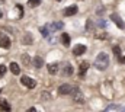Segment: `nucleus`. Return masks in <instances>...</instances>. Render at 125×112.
<instances>
[{
	"instance_id": "f257e3e1",
	"label": "nucleus",
	"mask_w": 125,
	"mask_h": 112,
	"mask_svg": "<svg viewBox=\"0 0 125 112\" xmlns=\"http://www.w3.org/2000/svg\"><path fill=\"white\" fill-rule=\"evenodd\" d=\"M94 67L100 71L106 70L109 67V56L106 53H99L97 57L94 58Z\"/></svg>"
},
{
	"instance_id": "f03ea898",
	"label": "nucleus",
	"mask_w": 125,
	"mask_h": 112,
	"mask_svg": "<svg viewBox=\"0 0 125 112\" xmlns=\"http://www.w3.org/2000/svg\"><path fill=\"white\" fill-rule=\"evenodd\" d=\"M71 98L76 103H83L84 102V98H83V92L79 89V87H74L73 92H71Z\"/></svg>"
},
{
	"instance_id": "7ed1b4c3",
	"label": "nucleus",
	"mask_w": 125,
	"mask_h": 112,
	"mask_svg": "<svg viewBox=\"0 0 125 112\" xmlns=\"http://www.w3.org/2000/svg\"><path fill=\"white\" fill-rule=\"evenodd\" d=\"M21 83L23 84V86H26L28 89H33V87L36 86V82H35L33 79H31V77H28V76H22Z\"/></svg>"
},
{
	"instance_id": "20e7f679",
	"label": "nucleus",
	"mask_w": 125,
	"mask_h": 112,
	"mask_svg": "<svg viewBox=\"0 0 125 112\" xmlns=\"http://www.w3.org/2000/svg\"><path fill=\"white\" fill-rule=\"evenodd\" d=\"M61 73H62V76L68 77V76H71L74 73V68H73V66L70 63H64V66H62V68H61Z\"/></svg>"
},
{
	"instance_id": "39448f33",
	"label": "nucleus",
	"mask_w": 125,
	"mask_h": 112,
	"mask_svg": "<svg viewBox=\"0 0 125 112\" xmlns=\"http://www.w3.org/2000/svg\"><path fill=\"white\" fill-rule=\"evenodd\" d=\"M0 47L4 48V50H9L10 48V39H9V36H6L1 32H0Z\"/></svg>"
},
{
	"instance_id": "423d86ee",
	"label": "nucleus",
	"mask_w": 125,
	"mask_h": 112,
	"mask_svg": "<svg viewBox=\"0 0 125 112\" xmlns=\"http://www.w3.org/2000/svg\"><path fill=\"white\" fill-rule=\"evenodd\" d=\"M73 89H74V87H73L71 84H67V83L61 84V86L58 87V93H60V95H70V93L73 92Z\"/></svg>"
},
{
	"instance_id": "0eeeda50",
	"label": "nucleus",
	"mask_w": 125,
	"mask_h": 112,
	"mask_svg": "<svg viewBox=\"0 0 125 112\" xmlns=\"http://www.w3.org/2000/svg\"><path fill=\"white\" fill-rule=\"evenodd\" d=\"M111 19H112V21L115 22V25H116L118 28H121V29H124V28H125L124 21H122V19H121V18H119V16L116 15V13H112V15H111Z\"/></svg>"
},
{
	"instance_id": "6e6552de",
	"label": "nucleus",
	"mask_w": 125,
	"mask_h": 112,
	"mask_svg": "<svg viewBox=\"0 0 125 112\" xmlns=\"http://www.w3.org/2000/svg\"><path fill=\"white\" fill-rule=\"evenodd\" d=\"M86 53V45H83V44H79V45H76L74 47V50H73V54L76 57L82 56V54H84Z\"/></svg>"
},
{
	"instance_id": "1a4fd4ad",
	"label": "nucleus",
	"mask_w": 125,
	"mask_h": 112,
	"mask_svg": "<svg viewBox=\"0 0 125 112\" xmlns=\"http://www.w3.org/2000/svg\"><path fill=\"white\" fill-rule=\"evenodd\" d=\"M62 26H64L62 22H52L51 25H48V29H50V32H57V31L62 29Z\"/></svg>"
},
{
	"instance_id": "9d476101",
	"label": "nucleus",
	"mask_w": 125,
	"mask_h": 112,
	"mask_svg": "<svg viewBox=\"0 0 125 112\" xmlns=\"http://www.w3.org/2000/svg\"><path fill=\"white\" fill-rule=\"evenodd\" d=\"M77 6L76 4H73V6H68L65 10H64V16H73V15H76L77 13Z\"/></svg>"
},
{
	"instance_id": "9b49d317",
	"label": "nucleus",
	"mask_w": 125,
	"mask_h": 112,
	"mask_svg": "<svg viewBox=\"0 0 125 112\" xmlns=\"http://www.w3.org/2000/svg\"><path fill=\"white\" fill-rule=\"evenodd\" d=\"M0 111L1 112H10L12 111V108H10V105H9V102L6 99H0Z\"/></svg>"
},
{
	"instance_id": "f8f14e48",
	"label": "nucleus",
	"mask_w": 125,
	"mask_h": 112,
	"mask_svg": "<svg viewBox=\"0 0 125 112\" xmlns=\"http://www.w3.org/2000/svg\"><path fill=\"white\" fill-rule=\"evenodd\" d=\"M87 70H89V63H87V61H83V63L80 64V71H79V76H80V77H84V74L87 73Z\"/></svg>"
},
{
	"instance_id": "ddd939ff",
	"label": "nucleus",
	"mask_w": 125,
	"mask_h": 112,
	"mask_svg": "<svg viewBox=\"0 0 125 112\" xmlns=\"http://www.w3.org/2000/svg\"><path fill=\"white\" fill-rule=\"evenodd\" d=\"M58 70H60V64L58 63H52V64L48 66V73L50 74H57Z\"/></svg>"
},
{
	"instance_id": "4468645a",
	"label": "nucleus",
	"mask_w": 125,
	"mask_h": 112,
	"mask_svg": "<svg viewBox=\"0 0 125 112\" xmlns=\"http://www.w3.org/2000/svg\"><path fill=\"white\" fill-rule=\"evenodd\" d=\"M42 66H44V60H42V57H39V56L33 57V67H35V68H41Z\"/></svg>"
},
{
	"instance_id": "2eb2a0df",
	"label": "nucleus",
	"mask_w": 125,
	"mask_h": 112,
	"mask_svg": "<svg viewBox=\"0 0 125 112\" xmlns=\"http://www.w3.org/2000/svg\"><path fill=\"white\" fill-rule=\"evenodd\" d=\"M9 68H10V71L15 74V76H18V74H21V68H19V66L16 64V63H10V66H9Z\"/></svg>"
},
{
	"instance_id": "dca6fc26",
	"label": "nucleus",
	"mask_w": 125,
	"mask_h": 112,
	"mask_svg": "<svg viewBox=\"0 0 125 112\" xmlns=\"http://www.w3.org/2000/svg\"><path fill=\"white\" fill-rule=\"evenodd\" d=\"M61 42L64 47H68L70 45V36H68V34H62L61 35Z\"/></svg>"
},
{
	"instance_id": "f3484780",
	"label": "nucleus",
	"mask_w": 125,
	"mask_h": 112,
	"mask_svg": "<svg viewBox=\"0 0 125 112\" xmlns=\"http://www.w3.org/2000/svg\"><path fill=\"white\" fill-rule=\"evenodd\" d=\"M39 31H41V34H42V36H48L51 32H50V29H48V26H42V28H39Z\"/></svg>"
},
{
	"instance_id": "a211bd4d",
	"label": "nucleus",
	"mask_w": 125,
	"mask_h": 112,
	"mask_svg": "<svg viewBox=\"0 0 125 112\" xmlns=\"http://www.w3.org/2000/svg\"><path fill=\"white\" fill-rule=\"evenodd\" d=\"M86 31H89V32H93L94 31V25L92 21H87L86 22Z\"/></svg>"
},
{
	"instance_id": "6ab92c4d",
	"label": "nucleus",
	"mask_w": 125,
	"mask_h": 112,
	"mask_svg": "<svg viewBox=\"0 0 125 112\" xmlns=\"http://www.w3.org/2000/svg\"><path fill=\"white\" fill-rule=\"evenodd\" d=\"M22 41H23V44H25V45H29V44H32V36L28 34V35H25V36H23V39H22Z\"/></svg>"
},
{
	"instance_id": "aec40b11",
	"label": "nucleus",
	"mask_w": 125,
	"mask_h": 112,
	"mask_svg": "<svg viewBox=\"0 0 125 112\" xmlns=\"http://www.w3.org/2000/svg\"><path fill=\"white\" fill-rule=\"evenodd\" d=\"M39 4H41V0H28L29 7H35V6H39Z\"/></svg>"
},
{
	"instance_id": "412c9836",
	"label": "nucleus",
	"mask_w": 125,
	"mask_h": 112,
	"mask_svg": "<svg viewBox=\"0 0 125 112\" xmlns=\"http://www.w3.org/2000/svg\"><path fill=\"white\" fill-rule=\"evenodd\" d=\"M21 58H22V63H23L25 66H28V64H29V61H31V58H29V56H28V54H22V57H21Z\"/></svg>"
},
{
	"instance_id": "4be33fe9",
	"label": "nucleus",
	"mask_w": 125,
	"mask_h": 112,
	"mask_svg": "<svg viewBox=\"0 0 125 112\" xmlns=\"http://www.w3.org/2000/svg\"><path fill=\"white\" fill-rule=\"evenodd\" d=\"M112 51H114V54H115V56L118 57V60H121V48H119V47H114V50H112Z\"/></svg>"
},
{
	"instance_id": "5701e85b",
	"label": "nucleus",
	"mask_w": 125,
	"mask_h": 112,
	"mask_svg": "<svg viewBox=\"0 0 125 112\" xmlns=\"http://www.w3.org/2000/svg\"><path fill=\"white\" fill-rule=\"evenodd\" d=\"M6 71H7V67L3 66V64H0V77H3L6 74Z\"/></svg>"
},
{
	"instance_id": "b1692460",
	"label": "nucleus",
	"mask_w": 125,
	"mask_h": 112,
	"mask_svg": "<svg viewBox=\"0 0 125 112\" xmlns=\"http://www.w3.org/2000/svg\"><path fill=\"white\" fill-rule=\"evenodd\" d=\"M105 25H106V23H105V21H99V26H102V28H105Z\"/></svg>"
},
{
	"instance_id": "393cba45",
	"label": "nucleus",
	"mask_w": 125,
	"mask_h": 112,
	"mask_svg": "<svg viewBox=\"0 0 125 112\" xmlns=\"http://www.w3.org/2000/svg\"><path fill=\"white\" fill-rule=\"evenodd\" d=\"M28 112H36V109H35V108H29V109H28Z\"/></svg>"
},
{
	"instance_id": "a878e982",
	"label": "nucleus",
	"mask_w": 125,
	"mask_h": 112,
	"mask_svg": "<svg viewBox=\"0 0 125 112\" xmlns=\"http://www.w3.org/2000/svg\"><path fill=\"white\" fill-rule=\"evenodd\" d=\"M119 61H121V63H122V64H125V57H122V58H121V60H119Z\"/></svg>"
},
{
	"instance_id": "bb28decb",
	"label": "nucleus",
	"mask_w": 125,
	"mask_h": 112,
	"mask_svg": "<svg viewBox=\"0 0 125 112\" xmlns=\"http://www.w3.org/2000/svg\"><path fill=\"white\" fill-rule=\"evenodd\" d=\"M119 112H125V108H119Z\"/></svg>"
},
{
	"instance_id": "cd10ccee",
	"label": "nucleus",
	"mask_w": 125,
	"mask_h": 112,
	"mask_svg": "<svg viewBox=\"0 0 125 112\" xmlns=\"http://www.w3.org/2000/svg\"><path fill=\"white\" fill-rule=\"evenodd\" d=\"M1 16H3V12H1V10H0V18H1Z\"/></svg>"
},
{
	"instance_id": "c85d7f7f",
	"label": "nucleus",
	"mask_w": 125,
	"mask_h": 112,
	"mask_svg": "<svg viewBox=\"0 0 125 112\" xmlns=\"http://www.w3.org/2000/svg\"><path fill=\"white\" fill-rule=\"evenodd\" d=\"M57 1H61V0H57Z\"/></svg>"
},
{
	"instance_id": "c756f323",
	"label": "nucleus",
	"mask_w": 125,
	"mask_h": 112,
	"mask_svg": "<svg viewBox=\"0 0 125 112\" xmlns=\"http://www.w3.org/2000/svg\"><path fill=\"white\" fill-rule=\"evenodd\" d=\"M0 92H1V89H0Z\"/></svg>"
}]
</instances>
